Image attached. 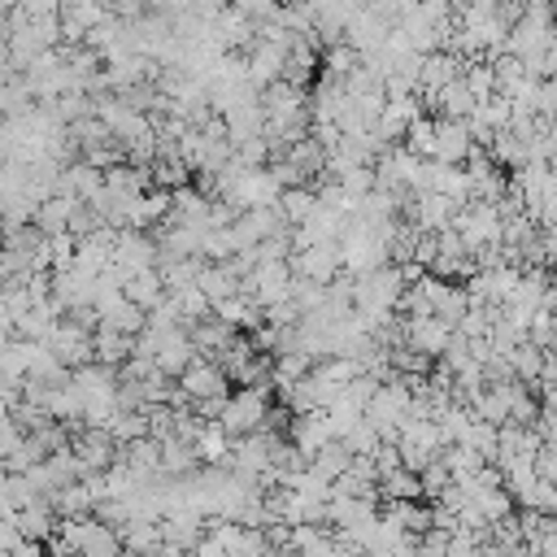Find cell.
<instances>
[{"mask_svg":"<svg viewBox=\"0 0 557 557\" xmlns=\"http://www.w3.org/2000/svg\"><path fill=\"white\" fill-rule=\"evenodd\" d=\"M270 418H274V409H270V383H244L239 392L226 396V405L218 413V422H222V431L231 440H239L248 431H261Z\"/></svg>","mask_w":557,"mask_h":557,"instance_id":"cell-1","label":"cell"},{"mask_svg":"<svg viewBox=\"0 0 557 557\" xmlns=\"http://www.w3.org/2000/svg\"><path fill=\"white\" fill-rule=\"evenodd\" d=\"M292 261H257L244 278H239V292L257 305V309H270V305H278V300H287L292 296Z\"/></svg>","mask_w":557,"mask_h":557,"instance_id":"cell-2","label":"cell"},{"mask_svg":"<svg viewBox=\"0 0 557 557\" xmlns=\"http://www.w3.org/2000/svg\"><path fill=\"white\" fill-rule=\"evenodd\" d=\"M174 383H178V392L187 396V405H196V400H226V396H231L226 370H222L213 357H200V352L187 361V370H183Z\"/></svg>","mask_w":557,"mask_h":557,"instance_id":"cell-3","label":"cell"},{"mask_svg":"<svg viewBox=\"0 0 557 557\" xmlns=\"http://www.w3.org/2000/svg\"><path fill=\"white\" fill-rule=\"evenodd\" d=\"M292 274L296 278H313V283H331L344 274V261H339V244H309V248H292Z\"/></svg>","mask_w":557,"mask_h":557,"instance_id":"cell-4","label":"cell"},{"mask_svg":"<svg viewBox=\"0 0 557 557\" xmlns=\"http://www.w3.org/2000/svg\"><path fill=\"white\" fill-rule=\"evenodd\" d=\"M113 265L122 274H135V270H152L157 265V239H148V231H117V244H113Z\"/></svg>","mask_w":557,"mask_h":557,"instance_id":"cell-5","label":"cell"},{"mask_svg":"<svg viewBox=\"0 0 557 557\" xmlns=\"http://www.w3.org/2000/svg\"><path fill=\"white\" fill-rule=\"evenodd\" d=\"M448 339H453V326L444 318H405V344L418 348L422 357L440 361L444 348H448Z\"/></svg>","mask_w":557,"mask_h":557,"instance_id":"cell-6","label":"cell"},{"mask_svg":"<svg viewBox=\"0 0 557 557\" xmlns=\"http://www.w3.org/2000/svg\"><path fill=\"white\" fill-rule=\"evenodd\" d=\"M470 148H474V139H470V131H466L461 117H435V152H431L435 161H444V165H466Z\"/></svg>","mask_w":557,"mask_h":557,"instance_id":"cell-7","label":"cell"},{"mask_svg":"<svg viewBox=\"0 0 557 557\" xmlns=\"http://www.w3.org/2000/svg\"><path fill=\"white\" fill-rule=\"evenodd\" d=\"M287 440L309 457V453H318L326 440H335L331 435V422H326V409H300V413H292V422H287Z\"/></svg>","mask_w":557,"mask_h":557,"instance_id":"cell-8","label":"cell"},{"mask_svg":"<svg viewBox=\"0 0 557 557\" xmlns=\"http://www.w3.org/2000/svg\"><path fill=\"white\" fill-rule=\"evenodd\" d=\"M157 531H161V544H174L183 553H191V544L205 535V513L196 509H170L157 518Z\"/></svg>","mask_w":557,"mask_h":557,"instance_id":"cell-9","label":"cell"},{"mask_svg":"<svg viewBox=\"0 0 557 557\" xmlns=\"http://www.w3.org/2000/svg\"><path fill=\"white\" fill-rule=\"evenodd\" d=\"M191 453H196L200 466H226V457H231V435L222 431L218 418H209V422L196 426V435H191Z\"/></svg>","mask_w":557,"mask_h":557,"instance_id":"cell-10","label":"cell"},{"mask_svg":"<svg viewBox=\"0 0 557 557\" xmlns=\"http://www.w3.org/2000/svg\"><path fill=\"white\" fill-rule=\"evenodd\" d=\"M83 200H74V196H44L39 200V209H35V226L44 231V235H61V231H70V218H74V209H78Z\"/></svg>","mask_w":557,"mask_h":557,"instance_id":"cell-11","label":"cell"},{"mask_svg":"<svg viewBox=\"0 0 557 557\" xmlns=\"http://www.w3.org/2000/svg\"><path fill=\"white\" fill-rule=\"evenodd\" d=\"M122 296H126V300H135L139 309H152V305L165 296L161 270L152 265V270H135V274H126V278H122Z\"/></svg>","mask_w":557,"mask_h":557,"instance_id":"cell-12","label":"cell"},{"mask_svg":"<svg viewBox=\"0 0 557 557\" xmlns=\"http://www.w3.org/2000/svg\"><path fill=\"white\" fill-rule=\"evenodd\" d=\"M91 348H96V361L100 366H122L135 352V335H122L113 326H96L91 331Z\"/></svg>","mask_w":557,"mask_h":557,"instance_id":"cell-13","label":"cell"},{"mask_svg":"<svg viewBox=\"0 0 557 557\" xmlns=\"http://www.w3.org/2000/svg\"><path fill=\"white\" fill-rule=\"evenodd\" d=\"M492 70H496V91H500V96H509V100L531 83V74H527V65H522V57H513V52H496V57H492Z\"/></svg>","mask_w":557,"mask_h":557,"instance_id":"cell-14","label":"cell"},{"mask_svg":"<svg viewBox=\"0 0 557 557\" xmlns=\"http://www.w3.org/2000/svg\"><path fill=\"white\" fill-rule=\"evenodd\" d=\"M348 461H352V453H348L339 440H326L318 453H309V470H313L318 479H326V483H335V479L348 470Z\"/></svg>","mask_w":557,"mask_h":557,"instance_id":"cell-15","label":"cell"},{"mask_svg":"<svg viewBox=\"0 0 557 557\" xmlns=\"http://www.w3.org/2000/svg\"><path fill=\"white\" fill-rule=\"evenodd\" d=\"M122 535V548L126 553H157L161 548V531H157V518H131L117 527Z\"/></svg>","mask_w":557,"mask_h":557,"instance_id":"cell-16","label":"cell"},{"mask_svg":"<svg viewBox=\"0 0 557 557\" xmlns=\"http://www.w3.org/2000/svg\"><path fill=\"white\" fill-rule=\"evenodd\" d=\"M418 496H422V483L413 470L396 466V470L379 474V500H418Z\"/></svg>","mask_w":557,"mask_h":557,"instance_id":"cell-17","label":"cell"},{"mask_svg":"<svg viewBox=\"0 0 557 557\" xmlns=\"http://www.w3.org/2000/svg\"><path fill=\"white\" fill-rule=\"evenodd\" d=\"M313 205H318L313 187H283V196H278V213H283L287 226H300V222L309 218Z\"/></svg>","mask_w":557,"mask_h":557,"instance_id":"cell-18","label":"cell"},{"mask_svg":"<svg viewBox=\"0 0 557 557\" xmlns=\"http://www.w3.org/2000/svg\"><path fill=\"white\" fill-rule=\"evenodd\" d=\"M413 157H431L435 152V113H422V117H413L409 126H405V139H400Z\"/></svg>","mask_w":557,"mask_h":557,"instance_id":"cell-19","label":"cell"},{"mask_svg":"<svg viewBox=\"0 0 557 557\" xmlns=\"http://www.w3.org/2000/svg\"><path fill=\"white\" fill-rule=\"evenodd\" d=\"M174 296V305H178V318H183V326H191V322H200V318H209V296L191 283V287H178V292H170Z\"/></svg>","mask_w":557,"mask_h":557,"instance_id":"cell-20","label":"cell"},{"mask_svg":"<svg viewBox=\"0 0 557 557\" xmlns=\"http://www.w3.org/2000/svg\"><path fill=\"white\" fill-rule=\"evenodd\" d=\"M418 483H422V496H431V500H435V496L453 483V474H448V466L435 457V461H426V466L418 470Z\"/></svg>","mask_w":557,"mask_h":557,"instance_id":"cell-21","label":"cell"},{"mask_svg":"<svg viewBox=\"0 0 557 557\" xmlns=\"http://www.w3.org/2000/svg\"><path fill=\"white\" fill-rule=\"evenodd\" d=\"M226 4H231L235 13H244L248 22H257V26H261V22H274L278 9H283V0H226Z\"/></svg>","mask_w":557,"mask_h":557,"instance_id":"cell-22","label":"cell"},{"mask_svg":"<svg viewBox=\"0 0 557 557\" xmlns=\"http://www.w3.org/2000/svg\"><path fill=\"white\" fill-rule=\"evenodd\" d=\"M13 9L26 17H61V0H13Z\"/></svg>","mask_w":557,"mask_h":557,"instance_id":"cell-23","label":"cell"},{"mask_svg":"<svg viewBox=\"0 0 557 557\" xmlns=\"http://www.w3.org/2000/svg\"><path fill=\"white\" fill-rule=\"evenodd\" d=\"M191 557H226V548H222V540H218V535H209V531H205V535L191 544Z\"/></svg>","mask_w":557,"mask_h":557,"instance_id":"cell-24","label":"cell"},{"mask_svg":"<svg viewBox=\"0 0 557 557\" xmlns=\"http://www.w3.org/2000/svg\"><path fill=\"white\" fill-rule=\"evenodd\" d=\"M540 252L544 265H557V226H540Z\"/></svg>","mask_w":557,"mask_h":557,"instance_id":"cell-25","label":"cell"},{"mask_svg":"<svg viewBox=\"0 0 557 557\" xmlns=\"http://www.w3.org/2000/svg\"><path fill=\"white\" fill-rule=\"evenodd\" d=\"M540 409L557 418V379H544V383H540Z\"/></svg>","mask_w":557,"mask_h":557,"instance_id":"cell-26","label":"cell"},{"mask_svg":"<svg viewBox=\"0 0 557 557\" xmlns=\"http://www.w3.org/2000/svg\"><path fill=\"white\" fill-rule=\"evenodd\" d=\"M265 557H296V553H292V548H270Z\"/></svg>","mask_w":557,"mask_h":557,"instance_id":"cell-27","label":"cell"},{"mask_svg":"<svg viewBox=\"0 0 557 557\" xmlns=\"http://www.w3.org/2000/svg\"><path fill=\"white\" fill-rule=\"evenodd\" d=\"M122 557H152V553H126V548H122Z\"/></svg>","mask_w":557,"mask_h":557,"instance_id":"cell-28","label":"cell"},{"mask_svg":"<svg viewBox=\"0 0 557 557\" xmlns=\"http://www.w3.org/2000/svg\"><path fill=\"white\" fill-rule=\"evenodd\" d=\"M187 557H191V553H187Z\"/></svg>","mask_w":557,"mask_h":557,"instance_id":"cell-29","label":"cell"},{"mask_svg":"<svg viewBox=\"0 0 557 557\" xmlns=\"http://www.w3.org/2000/svg\"><path fill=\"white\" fill-rule=\"evenodd\" d=\"M283 4H287V0H283Z\"/></svg>","mask_w":557,"mask_h":557,"instance_id":"cell-30","label":"cell"}]
</instances>
